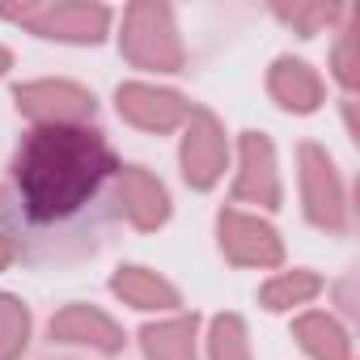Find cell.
Masks as SVG:
<instances>
[{
    "mask_svg": "<svg viewBox=\"0 0 360 360\" xmlns=\"http://www.w3.org/2000/svg\"><path fill=\"white\" fill-rule=\"evenodd\" d=\"M26 339H30V314H26V305L0 292V360L22 356Z\"/></svg>",
    "mask_w": 360,
    "mask_h": 360,
    "instance_id": "obj_17",
    "label": "cell"
},
{
    "mask_svg": "<svg viewBox=\"0 0 360 360\" xmlns=\"http://www.w3.org/2000/svg\"><path fill=\"white\" fill-rule=\"evenodd\" d=\"M212 360H250L246 352V326L238 314H221L212 322Z\"/></svg>",
    "mask_w": 360,
    "mask_h": 360,
    "instance_id": "obj_18",
    "label": "cell"
},
{
    "mask_svg": "<svg viewBox=\"0 0 360 360\" xmlns=\"http://www.w3.org/2000/svg\"><path fill=\"white\" fill-rule=\"evenodd\" d=\"M356 43H360V18L343 30V39H339V47H335V72H339V81L347 85V89H356L360 85V60H356Z\"/></svg>",
    "mask_w": 360,
    "mask_h": 360,
    "instance_id": "obj_20",
    "label": "cell"
},
{
    "mask_svg": "<svg viewBox=\"0 0 360 360\" xmlns=\"http://www.w3.org/2000/svg\"><path fill=\"white\" fill-rule=\"evenodd\" d=\"M238 200L263 204V208H280V178H276V153L271 140L259 131L242 136V174H238Z\"/></svg>",
    "mask_w": 360,
    "mask_h": 360,
    "instance_id": "obj_8",
    "label": "cell"
},
{
    "mask_svg": "<svg viewBox=\"0 0 360 360\" xmlns=\"http://www.w3.org/2000/svg\"><path fill=\"white\" fill-rule=\"evenodd\" d=\"M123 56L136 68L178 72L183 68V43L174 30V13L161 0H136L123 18Z\"/></svg>",
    "mask_w": 360,
    "mask_h": 360,
    "instance_id": "obj_2",
    "label": "cell"
},
{
    "mask_svg": "<svg viewBox=\"0 0 360 360\" xmlns=\"http://www.w3.org/2000/svg\"><path fill=\"white\" fill-rule=\"evenodd\" d=\"M318 288H322V280H318L314 271H292V276H280V280L263 284L259 301H263L267 309H292V305L309 301V297H314Z\"/></svg>",
    "mask_w": 360,
    "mask_h": 360,
    "instance_id": "obj_16",
    "label": "cell"
},
{
    "mask_svg": "<svg viewBox=\"0 0 360 360\" xmlns=\"http://www.w3.org/2000/svg\"><path fill=\"white\" fill-rule=\"evenodd\" d=\"M51 339H64V343H89L98 352H119L123 347V330L102 314V309H89V305H68L64 314L51 318Z\"/></svg>",
    "mask_w": 360,
    "mask_h": 360,
    "instance_id": "obj_11",
    "label": "cell"
},
{
    "mask_svg": "<svg viewBox=\"0 0 360 360\" xmlns=\"http://www.w3.org/2000/svg\"><path fill=\"white\" fill-rule=\"evenodd\" d=\"M9 64H13V56H9V51H5V47H0V72H5V68H9Z\"/></svg>",
    "mask_w": 360,
    "mask_h": 360,
    "instance_id": "obj_22",
    "label": "cell"
},
{
    "mask_svg": "<svg viewBox=\"0 0 360 360\" xmlns=\"http://www.w3.org/2000/svg\"><path fill=\"white\" fill-rule=\"evenodd\" d=\"M0 13L9 22L30 26L43 39H68V43H98L110 22L102 5H85V0H22V5L9 0Z\"/></svg>",
    "mask_w": 360,
    "mask_h": 360,
    "instance_id": "obj_3",
    "label": "cell"
},
{
    "mask_svg": "<svg viewBox=\"0 0 360 360\" xmlns=\"http://www.w3.org/2000/svg\"><path fill=\"white\" fill-rule=\"evenodd\" d=\"M187 102L169 94V89H153V85H119V115L144 131H169L174 123L187 119Z\"/></svg>",
    "mask_w": 360,
    "mask_h": 360,
    "instance_id": "obj_9",
    "label": "cell"
},
{
    "mask_svg": "<svg viewBox=\"0 0 360 360\" xmlns=\"http://www.w3.org/2000/svg\"><path fill=\"white\" fill-rule=\"evenodd\" d=\"M267 89H271V98H276L284 110H297V115L318 110V102H322V81L314 77V68L301 64V60H288V56L271 64Z\"/></svg>",
    "mask_w": 360,
    "mask_h": 360,
    "instance_id": "obj_12",
    "label": "cell"
},
{
    "mask_svg": "<svg viewBox=\"0 0 360 360\" xmlns=\"http://www.w3.org/2000/svg\"><path fill=\"white\" fill-rule=\"evenodd\" d=\"M110 288L127 305H136V309H169V305H178V292L161 276H153L144 267H119L115 280H110Z\"/></svg>",
    "mask_w": 360,
    "mask_h": 360,
    "instance_id": "obj_13",
    "label": "cell"
},
{
    "mask_svg": "<svg viewBox=\"0 0 360 360\" xmlns=\"http://www.w3.org/2000/svg\"><path fill=\"white\" fill-rule=\"evenodd\" d=\"M22 115L47 123V127H68L81 119H94V94L68 81H34V85H18L13 89Z\"/></svg>",
    "mask_w": 360,
    "mask_h": 360,
    "instance_id": "obj_4",
    "label": "cell"
},
{
    "mask_svg": "<svg viewBox=\"0 0 360 360\" xmlns=\"http://www.w3.org/2000/svg\"><path fill=\"white\" fill-rule=\"evenodd\" d=\"M217 233H221V250L233 263H242V267H276L284 259V246H280L276 229L263 225V221H255V217L221 212Z\"/></svg>",
    "mask_w": 360,
    "mask_h": 360,
    "instance_id": "obj_6",
    "label": "cell"
},
{
    "mask_svg": "<svg viewBox=\"0 0 360 360\" xmlns=\"http://www.w3.org/2000/svg\"><path fill=\"white\" fill-rule=\"evenodd\" d=\"M225 169V131L208 110L191 115V131L183 136V174L195 191H208Z\"/></svg>",
    "mask_w": 360,
    "mask_h": 360,
    "instance_id": "obj_7",
    "label": "cell"
},
{
    "mask_svg": "<svg viewBox=\"0 0 360 360\" xmlns=\"http://www.w3.org/2000/svg\"><path fill=\"white\" fill-rule=\"evenodd\" d=\"M144 352L148 360H195V314L144 326Z\"/></svg>",
    "mask_w": 360,
    "mask_h": 360,
    "instance_id": "obj_14",
    "label": "cell"
},
{
    "mask_svg": "<svg viewBox=\"0 0 360 360\" xmlns=\"http://www.w3.org/2000/svg\"><path fill=\"white\" fill-rule=\"evenodd\" d=\"M301 191H305V212L322 229H343V187L330 157L318 144H301Z\"/></svg>",
    "mask_w": 360,
    "mask_h": 360,
    "instance_id": "obj_5",
    "label": "cell"
},
{
    "mask_svg": "<svg viewBox=\"0 0 360 360\" xmlns=\"http://www.w3.org/2000/svg\"><path fill=\"white\" fill-rule=\"evenodd\" d=\"M119 204H123V212L131 217L136 229H157L169 217L165 187L157 183L148 169H136V165L131 169H119Z\"/></svg>",
    "mask_w": 360,
    "mask_h": 360,
    "instance_id": "obj_10",
    "label": "cell"
},
{
    "mask_svg": "<svg viewBox=\"0 0 360 360\" xmlns=\"http://www.w3.org/2000/svg\"><path fill=\"white\" fill-rule=\"evenodd\" d=\"M115 169L98 131L85 127H43L26 140L18 157V187L39 221H56L77 212L102 183V174Z\"/></svg>",
    "mask_w": 360,
    "mask_h": 360,
    "instance_id": "obj_1",
    "label": "cell"
},
{
    "mask_svg": "<svg viewBox=\"0 0 360 360\" xmlns=\"http://www.w3.org/2000/svg\"><path fill=\"white\" fill-rule=\"evenodd\" d=\"M335 13H339V5H330V0H314V5H276V18H284L288 26H297L301 34H314L318 26H326V22H335Z\"/></svg>",
    "mask_w": 360,
    "mask_h": 360,
    "instance_id": "obj_19",
    "label": "cell"
},
{
    "mask_svg": "<svg viewBox=\"0 0 360 360\" xmlns=\"http://www.w3.org/2000/svg\"><path fill=\"white\" fill-rule=\"evenodd\" d=\"M9 259H13V242L0 233V267H9Z\"/></svg>",
    "mask_w": 360,
    "mask_h": 360,
    "instance_id": "obj_21",
    "label": "cell"
},
{
    "mask_svg": "<svg viewBox=\"0 0 360 360\" xmlns=\"http://www.w3.org/2000/svg\"><path fill=\"white\" fill-rule=\"evenodd\" d=\"M292 335L301 339V347H305L314 360H352V356H347V335H343V326H339L335 318H326V314H305V318H297Z\"/></svg>",
    "mask_w": 360,
    "mask_h": 360,
    "instance_id": "obj_15",
    "label": "cell"
}]
</instances>
